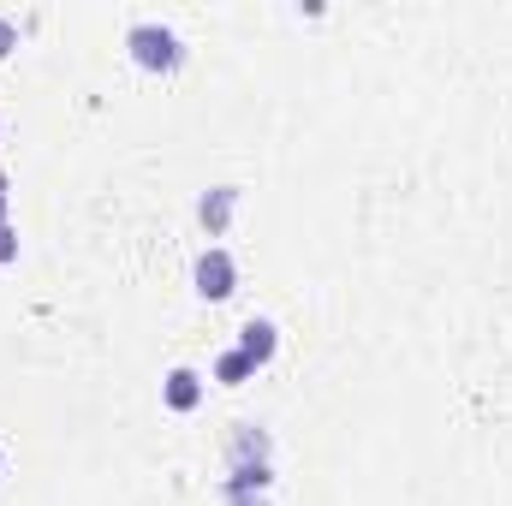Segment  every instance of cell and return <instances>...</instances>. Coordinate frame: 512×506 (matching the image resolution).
<instances>
[{
  "instance_id": "2",
  "label": "cell",
  "mask_w": 512,
  "mask_h": 506,
  "mask_svg": "<svg viewBox=\"0 0 512 506\" xmlns=\"http://www.w3.org/2000/svg\"><path fill=\"white\" fill-rule=\"evenodd\" d=\"M191 286H197V298L227 304V298L239 292V262H233V251H227V245L197 251V262H191Z\"/></svg>"
},
{
  "instance_id": "11",
  "label": "cell",
  "mask_w": 512,
  "mask_h": 506,
  "mask_svg": "<svg viewBox=\"0 0 512 506\" xmlns=\"http://www.w3.org/2000/svg\"><path fill=\"white\" fill-rule=\"evenodd\" d=\"M6 221H12V197H0V227H6Z\"/></svg>"
},
{
  "instance_id": "12",
  "label": "cell",
  "mask_w": 512,
  "mask_h": 506,
  "mask_svg": "<svg viewBox=\"0 0 512 506\" xmlns=\"http://www.w3.org/2000/svg\"><path fill=\"white\" fill-rule=\"evenodd\" d=\"M0 197H12V179H6V167H0Z\"/></svg>"
},
{
  "instance_id": "7",
  "label": "cell",
  "mask_w": 512,
  "mask_h": 506,
  "mask_svg": "<svg viewBox=\"0 0 512 506\" xmlns=\"http://www.w3.org/2000/svg\"><path fill=\"white\" fill-rule=\"evenodd\" d=\"M268 483H274V465H227L221 495L227 501H251V495H268Z\"/></svg>"
},
{
  "instance_id": "8",
  "label": "cell",
  "mask_w": 512,
  "mask_h": 506,
  "mask_svg": "<svg viewBox=\"0 0 512 506\" xmlns=\"http://www.w3.org/2000/svg\"><path fill=\"white\" fill-rule=\"evenodd\" d=\"M215 381H221V387H245V381H256V364L239 346H227V352L215 358Z\"/></svg>"
},
{
  "instance_id": "14",
  "label": "cell",
  "mask_w": 512,
  "mask_h": 506,
  "mask_svg": "<svg viewBox=\"0 0 512 506\" xmlns=\"http://www.w3.org/2000/svg\"><path fill=\"white\" fill-rule=\"evenodd\" d=\"M0 477H6V447H0Z\"/></svg>"
},
{
  "instance_id": "9",
  "label": "cell",
  "mask_w": 512,
  "mask_h": 506,
  "mask_svg": "<svg viewBox=\"0 0 512 506\" xmlns=\"http://www.w3.org/2000/svg\"><path fill=\"white\" fill-rule=\"evenodd\" d=\"M6 262H18V227H12V221L0 227V268H6Z\"/></svg>"
},
{
  "instance_id": "1",
  "label": "cell",
  "mask_w": 512,
  "mask_h": 506,
  "mask_svg": "<svg viewBox=\"0 0 512 506\" xmlns=\"http://www.w3.org/2000/svg\"><path fill=\"white\" fill-rule=\"evenodd\" d=\"M126 54L143 66V72H179L185 66V42H179V30H167V24H155V18H137L126 30Z\"/></svg>"
},
{
  "instance_id": "13",
  "label": "cell",
  "mask_w": 512,
  "mask_h": 506,
  "mask_svg": "<svg viewBox=\"0 0 512 506\" xmlns=\"http://www.w3.org/2000/svg\"><path fill=\"white\" fill-rule=\"evenodd\" d=\"M233 506H268V495H251V501H233Z\"/></svg>"
},
{
  "instance_id": "4",
  "label": "cell",
  "mask_w": 512,
  "mask_h": 506,
  "mask_svg": "<svg viewBox=\"0 0 512 506\" xmlns=\"http://www.w3.org/2000/svg\"><path fill=\"white\" fill-rule=\"evenodd\" d=\"M239 197H245L239 185H215V191H203V197H197V221H203V233H209V239H221V233L233 227Z\"/></svg>"
},
{
  "instance_id": "5",
  "label": "cell",
  "mask_w": 512,
  "mask_h": 506,
  "mask_svg": "<svg viewBox=\"0 0 512 506\" xmlns=\"http://www.w3.org/2000/svg\"><path fill=\"white\" fill-rule=\"evenodd\" d=\"M161 405H167V411H179V417H185V411H197V405H203V376H197L191 364H173V370L161 376Z\"/></svg>"
},
{
  "instance_id": "6",
  "label": "cell",
  "mask_w": 512,
  "mask_h": 506,
  "mask_svg": "<svg viewBox=\"0 0 512 506\" xmlns=\"http://www.w3.org/2000/svg\"><path fill=\"white\" fill-rule=\"evenodd\" d=\"M239 352L251 358L256 370H262V364H274V352H280V328H274L268 316H251V322L239 328Z\"/></svg>"
},
{
  "instance_id": "3",
  "label": "cell",
  "mask_w": 512,
  "mask_h": 506,
  "mask_svg": "<svg viewBox=\"0 0 512 506\" xmlns=\"http://www.w3.org/2000/svg\"><path fill=\"white\" fill-rule=\"evenodd\" d=\"M227 465H274V435L262 423H233L227 435Z\"/></svg>"
},
{
  "instance_id": "10",
  "label": "cell",
  "mask_w": 512,
  "mask_h": 506,
  "mask_svg": "<svg viewBox=\"0 0 512 506\" xmlns=\"http://www.w3.org/2000/svg\"><path fill=\"white\" fill-rule=\"evenodd\" d=\"M12 48H18V24H12V18H6V12H0V60H6V54H12Z\"/></svg>"
}]
</instances>
